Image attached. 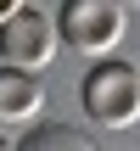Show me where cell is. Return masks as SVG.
<instances>
[{
    "label": "cell",
    "instance_id": "cell-1",
    "mask_svg": "<svg viewBox=\"0 0 140 151\" xmlns=\"http://www.w3.org/2000/svg\"><path fill=\"white\" fill-rule=\"evenodd\" d=\"M79 106L95 129H135L140 123V73L129 62H95L84 78H79Z\"/></svg>",
    "mask_w": 140,
    "mask_h": 151
},
{
    "label": "cell",
    "instance_id": "cell-6",
    "mask_svg": "<svg viewBox=\"0 0 140 151\" xmlns=\"http://www.w3.org/2000/svg\"><path fill=\"white\" fill-rule=\"evenodd\" d=\"M17 11H22V0H0V28H6V22L17 17Z\"/></svg>",
    "mask_w": 140,
    "mask_h": 151
},
{
    "label": "cell",
    "instance_id": "cell-5",
    "mask_svg": "<svg viewBox=\"0 0 140 151\" xmlns=\"http://www.w3.org/2000/svg\"><path fill=\"white\" fill-rule=\"evenodd\" d=\"M17 151H95V140L84 134V129H73V123H34Z\"/></svg>",
    "mask_w": 140,
    "mask_h": 151
},
{
    "label": "cell",
    "instance_id": "cell-4",
    "mask_svg": "<svg viewBox=\"0 0 140 151\" xmlns=\"http://www.w3.org/2000/svg\"><path fill=\"white\" fill-rule=\"evenodd\" d=\"M39 101H45V90H39L34 73L0 67V129H34Z\"/></svg>",
    "mask_w": 140,
    "mask_h": 151
},
{
    "label": "cell",
    "instance_id": "cell-7",
    "mask_svg": "<svg viewBox=\"0 0 140 151\" xmlns=\"http://www.w3.org/2000/svg\"><path fill=\"white\" fill-rule=\"evenodd\" d=\"M0 151H17V140H6V134H0Z\"/></svg>",
    "mask_w": 140,
    "mask_h": 151
},
{
    "label": "cell",
    "instance_id": "cell-2",
    "mask_svg": "<svg viewBox=\"0 0 140 151\" xmlns=\"http://www.w3.org/2000/svg\"><path fill=\"white\" fill-rule=\"evenodd\" d=\"M123 22L129 17H123L118 0H67L62 17H56V34H62L67 50L90 56V67H95V62H112V50L123 39Z\"/></svg>",
    "mask_w": 140,
    "mask_h": 151
},
{
    "label": "cell",
    "instance_id": "cell-3",
    "mask_svg": "<svg viewBox=\"0 0 140 151\" xmlns=\"http://www.w3.org/2000/svg\"><path fill=\"white\" fill-rule=\"evenodd\" d=\"M62 50V34H56V17H45L39 6H22L6 28H0V67H17V73H39L51 67Z\"/></svg>",
    "mask_w": 140,
    "mask_h": 151
}]
</instances>
